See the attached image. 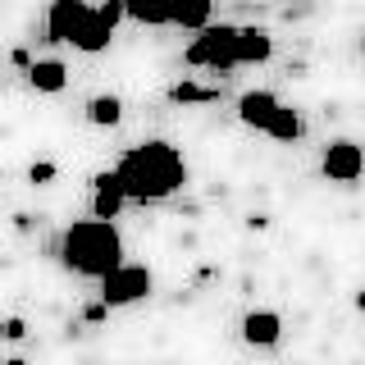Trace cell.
I'll return each instance as SVG.
<instances>
[{"label":"cell","mask_w":365,"mask_h":365,"mask_svg":"<svg viewBox=\"0 0 365 365\" xmlns=\"http://www.w3.org/2000/svg\"><path fill=\"white\" fill-rule=\"evenodd\" d=\"M169 101L174 106H210V101H220V87H201L192 78H182V83L169 87Z\"/></svg>","instance_id":"obj_15"},{"label":"cell","mask_w":365,"mask_h":365,"mask_svg":"<svg viewBox=\"0 0 365 365\" xmlns=\"http://www.w3.org/2000/svg\"><path fill=\"white\" fill-rule=\"evenodd\" d=\"M23 73H28V87L41 91V96H55V91H64V83H68V68L60 60H32Z\"/></svg>","instance_id":"obj_12"},{"label":"cell","mask_w":365,"mask_h":365,"mask_svg":"<svg viewBox=\"0 0 365 365\" xmlns=\"http://www.w3.org/2000/svg\"><path fill=\"white\" fill-rule=\"evenodd\" d=\"M119 119H123V101L114 96V91H101V96L87 101V123L91 128H114Z\"/></svg>","instance_id":"obj_14"},{"label":"cell","mask_w":365,"mask_h":365,"mask_svg":"<svg viewBox=\"0 0 365 365\" xmlns=\"http://www.w3.org/2000/svg\"><path fill=\"white\" fill-rule=\"evenodd\" d=\"M46 37L78 46L83 55H101L114 41V23H106L101 9L87 5V0H51V9H46Z\"/></svg>","instance_id":"obj_3"},{"label":"cell","mask_w":365,"mask_h":365,"mask_svg":"<svg viewBox=\"0 0 365 365\" xmlns=\"http://www.w3.org/2000/svg\"><path fill=\"white\" fill-rule=\"evenodd\" d=\"M260 133L274 137V142H297V137L306 133V123H302V114H297L292 106H283V101H279V110L269 114V123H265Z\"/></svg>","instance_id":"obj_13"},{"label":"cell","mask_w":365,"mask_h":365,"mask_svg":"<svg viewBox=\"0 0 365 365\" xmlns=\"http://www.w3.org/2000/svg\"><path fill=\"white\" fill-rule=\"evenodd\" d=\"M101 9V19L106 23H114V28H119V19H123V0H106V5H96Z\"/></svg>","instance_id":"obj_19"},{"label":"cell","mask_w":365,"mask_h":365,"mask_svg":"<svg viewBox=\"0 0 365 365\" xmlns=\"http://www.w3.org/2000/svg\"><path fill=\"white\" fill-rule=\"evenodd\" d=\"M160 5V19H165V28H187V32H197L210 23V9H215V0H155Z\"/></svg>","instance_id":"obj_7"},{"label":"cell","mask_w":365,"mask_h":365,"mask_svg":"<svg viewBox=\"0 0 365 365\" xmlns=\"http://www.w3.org/2000/svg\"><path fill=\"white\" fill-rule=\"evenodd\" d=\"M114 178H119V192L128 201H165L187 182V165H182L178 146L169 142H137L119 155L114 165Z\"/></svg>","instance_id":"obj_1"},{"label":"cell","mask_w":365,"mask_h":365,"mask_svg":"<svg viewBox=\"0 0 365 365\" xmlns=\"http://www.w3.org/2000/svg\"><path fill=\"white\" fill-rule=\"evenodd\" d=\"M269 55H274L269 28H256V23L237 28V37H233V64H265Z\"/></svg>","instance_id":"obj_9"},{"label":"cell","mask_w":365,"mask_h":365,"mask_svg":"<svg viewBox=\"0 0 365 365\" xmlns=\"http://www.w3.org/2000/svg\"><path fill=\"white\" fill-rule=\"evenodd\" d=\"M279 338H283V315L279 311L256 306V311L242 315V342H247V347H274Z\"/></svg>","instance_id":"obj_8"},{"label":"cell","mask_w":365,"mask_h":365,"mask_svg":"<svg viewBox=\"0 0 365 365\" xmlns=\"http://www.w3.org/2000/svg\"><path fill=\"white\" fill-rule=\"evenodd\" d=\"M9 60H14L19 68H28V64H32V55H28V51H23V46H14V51H9Z\"/></svg>","instance_id":"obj_21"},{"label":"cell","mask_w":365,"mask_h":365,"mask_svg":"<svg viewBox=\"0 0 365 365\" xmlns=\"http://www.w3.org/2000/svg\"><path fill=\"white\" fill-rule=\"evenodd\" d=\"M106 315H110V306H106V302H91L87 311H83V319H87V324H101Z\"/></svg>","instance_id":"obj_20"},{"label":"cell","mask_w":365,"mask_h":365,"mask_svg":"<svg viewBox=\"0 0 365 365\" xmlns=\"http://www.w3.org/2000/svg\"><path fill=\"white\" fill-rule=\"evenodd\" d=\"M55 178H60V165H51V160H32L28 165V182H37V187H46Z\"/></svg>","instance_id":"obj_17"},{"label":"cell","mask_w":365,"mask_h":365,"mask_svg":"<svg viewBox=\"0 0 365 365\" xmlns=\"http://www.w3.org/2000/svg\"><path fill=\"white\" fill-rule=\"evenodd\" d=\"M128 205V197L119 192V178H114V169L91 178V215L96 220H119V210Z\"/></svg>","instance_id":"obj_10"},{"label":"cell","mask_w":365,"mask_h":365,"mask_svg":"<svg viewBox=\"0 0 365 365\" xmlns=\"http://www.w3.org/2000/svg\"><path fill=\"white\" fill-rule=\"evenodd\" d=\"M233 37H237V23H205L197 28V37L187 41L182 60L192 68H215V73H228L233 64Z\"/></svg>","instance_id":"obj_4"},{"label":"cell","mask_w":365,"mask_h":365,"mask_svg":"<svg viewBox=\"0 0 365 365\" xmlns=\"http://www.w3.org/2000/svg\"><path fill=\"white\" fill-rule=\"evenodd\" d=\"M319 169H324L329 182H356L361 178V146L351 142V137H338V142L324 146V160H319Z\"/></svg>","instance_id":"obj_6"},{"label":"cell","mask_w":365,"mask_h":365,"mask_svg":"<svg viewBox=\"0 0 365 365\" xmlns=\"http://www.w3.org/2000/svg\"><path fill=\"white\" fill-rule=\"evenodd\" d=\"M274 110H279V96H274V91H242V96H237V119L256 133L269 123Z\"/></svg>","instance_id":"obj_11"},{"label":"cell","mask_w":365,"mask_h":365,"mask_svg":"<svg viewBox=\"0 0 365 365\" xmlns=\"http://www.w3.org/2000/svg\"><path fill=\"white\" fill-rule=\"evenodd\" d=\"M0 338H5V342H23V338H28V319H19V315L0 319Z\"/></svg>","instance_id":"obj_18"},{"label":"cell","mask_w":365,"mask_h":365,"mask_svg":"<svg viewBox=\"0 0 365 365\" xmlns=\"http://www.w3.org/2000/svg\"><path fill=\"white\" fill-rule=\"evenodd\" d=\"M101 283V302L110 306V311H119V306H137V302H146L155 288V279H151V269L146 265H128V260H119L106 279H96Z\"/></svg>","instance_id":"obj_5"},{"label":"cell","mask_w":365,"mask_h":365,"mask_svg":"<svg viewBox=\"0 0 365 365\" xmlns=\"http://www.w3.org/2000/svg\"><path fill=\"white\" fill-rule=\"evenodd\" d=\"M55 256L78 279H106L123 260V237L114 228V220H96L91 215V220H78V224L64 228L60 242H55Z\"/></svg>","instance_id":"obj_2"},{"label":"cell","mask_w":365,"mask_h":365,"mask_svg":"<svg viewBox=\"0 0 365 365\" xmlns=\"http://www.w3.org/2000/svg\"><path fill=\"white\" fill-rule=\"evenodd\" d=\"M5 365H28V361H23V356H9V361H5Z\"/></svg>","instance_id":"obj_22"},{"label":"cell","mask_w":365,"mask_h":365,"mask_svg":"<svg viewBox=\"0 0 365 365\" xmlns=\"http://www.w3.org/2000/svg\"><path fill=\"white\" fill-rule=\"evenodd\" d=\"M123 14H128L133 23H142V28H165L155 0H123Z\"/></svg>","instance_id":"obj_16"}]
</instances>
